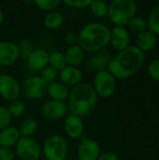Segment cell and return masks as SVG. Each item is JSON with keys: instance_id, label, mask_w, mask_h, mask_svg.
Returning <instances> with one entry per match:
<instances>
[{"instance_id": "1", "label": "cell", "mask_w": 159, "mask_h": 160, "mask_svg": "<svg viewBox=\"0 0 159 160\" xmlns=\"http://www.w3.org/2000/svg\"><path fill=\"white\" fill-rule=\"evenodd\" d=\"M144 60L145 54L137 46H129L112 56L107 69L115 79H127L142 68Z\"/></svg>"}, {"instance_id": "2", "label": "cell", "mask_w": 159, "mask_h": 160, "mask_svg": "<svg viewBox=\"0 0 159 160\" xmlns=\"http://www.w3.org/2000/svg\"><path fill=\"white\" fill-rule=\"evenodd\" d=\"M97 102V96L93 86L87 82H81L70 89L67 104L69 113L82 118L94 111Z\"/></svg>"}, {"instance_id": "3", "label": "cell", "mask_w": 159, "mask_h": 160, "mask_svg": "<svg viewBox=\"0 0 159 160\" xmlns=\"http://www.w3.org/2000/svg\"><path fill=\"white\" fill-rule=\"evenodd\" d=\"M78 45L87 52H97L110 43L111 29L100 22H89L79 32Z\"/></svg>"}, {"instance_id": "4", "label": "cell", "mask_w": 159, "mask_h": 160, "mask_svg": "<svg viewBox=\"0 0 159 160\" xmlns=\"http://www.w3.org/2000/svg\"><path fill=\"white\" fill-rule=\"evenodd\" d=\"M137 4L133 0H113L109 4L108 17L115 26H124L135 17Z\"/></svg>"}, {"instance_id": "5", "label": "cell", "mask_w": 159, "mask_h": 160, "mask_svg": "<svg viewBox=\"0 0 159 160\" xmlns=\"http://www.w3.org/2000/svg\"><path fill=\"white\" fill-rule=\"evenodd\" d=\"M45 160H66L68 155V144L59 134L50 135L41 147Z\"/></svg>"}, {"instance_id": "6", "label": "cell", "mask_w": 159, "mask_h": 160, "mask_svg": "<svg viewBox=\"0 0 159 160\" xmlns=\"http://www.w3.org/2000/svg\"><path fill=\"white\" fill-rule=\"evenodd\" d=\"M93 88L97 97L108 98L112 97L116 88V79L108 71V69L96 73L93 82Z\"/></svg>"}, {"instance_id": "7", "label": "cell", "mask_w": 159, "mask_h": 160, "mask_svg": "<svg viewBox=\"0 0 159 160\" xmlns=\"http://www.w3.org/2000/svg\"><path fill=\"white\" fill-rule=\"evenodd\" d=\"M14 147L16 155L22 160H39L42 155L41 146L32 137H21Z\"/></svg>"}, {"instance_id": "8", "label": "cell", "mask_w": 159, "mask_h": 160, "mask_svg": "<svg viewBox=\"0 0 159 160\" xmlns=\"http://www.w3.org/2000/svg\"><path fill=\"white\" fill-rule=\"evenodd\" d=\"M21 89L23 95L31 100H38L47 94V84L41 80L39 76H30L26 78Z\"/></svg>"}, {"instance_id": "9", "label": "cell", "mask_w": 159, "mask_h": 160, "mask_svg": "<svg viewBox=\"0 0 159 160\" xmlns=\"http://www.w3.org/2000/svg\"><path fill=\"white\" fill-rule=\"evenodd\" d=\"M22 93L21 85L18 81L9 74L0 76V97L8 102L19 99Z\"/></svg>"}, {"instance_id": "10", "label": "cell", "mask_w": 159, "mask_h": 160, "mask_svg": "<svg viewBox=\"0 0 159 160\" xmlns=\"http://www.w3.org/2000/svg\"><path fill=\"white\" fill-rule=\"evenodd\" d=\"M68 112L67 104L66 101L50 99L41 107V114L48 120H58L66 117Z\"/></svg>"}, {"instance_id": "11", "label": "cell", "mask_w": 159, "mask_h": 160, "mask_svg": "<svg viewBox=\"0 0 159 160\" xmlns=\"http://www.w3.org/2000/svg\"><path fill=\"white\" fill-rule=\"evenodd\" d=\"M78 146L77 155L79 160H97L100 152V146L98 142L93 139L87 137H82Z\"/></svg>"}, {"instance_id": "12", "label": "cell", "mask_w": 159, "mask_h": 160, "mask_svg": "<svg viewBox=\"0 0 159 160\" xmlns=\"http://www.w3.org/2000/svg\"><path fill=\"white\" fill-rule=\"evenodd\" d=\"M64 131L70 139H80L83 136L84 124L82 118L72 113H68L64 120Z\"/></svg>"}, {"instance_id": "13", "label": "cell", "mask_w": 159, "mask_h": 160, "mask_svg": "<svg viewBox=\"0 0 159 160\" xmlns=\"http://www.w3.org/2000/svg\"><path fill=\"white\" fill-rule=\"evenodd\" d=\"M18 59V45L12 41H0V67H9Z\"/></svg>"}, {"instance_id": "14", "label": "cell", "mask_w": 159, "mask_h": 160, "mask_svg": "<svg viewBox=\"0 0 159 160\" xmlns=\"http://www.w3.org/2000/svg\"><path fill=\"white\" fill-rule=\"evenodd\" d=\"M129 33L124 26H114L111 30L110 43L118 52L129 47Z\"/></svg>"}, {"instance_id": "15", "label": "cell", "mask_w": 159, "mask_h": 160, "mask_svg": "<svg viewBox=\"0 0 159 160\" xmlns=\"http://www.w3.org/2000/svg\"><path fill=\"white\" fill-rule=\"evenodd\" d=\"M58 78L67 87H74L75 85L82 82V72L77 67L66 66L58 72Z\"/></svg>"}, {"instance_id": "16", "label": "cell", "mask_w": 159, "mask_h": 160, "mask_svg": "<svg viewBox=\"0 0 159 160\" xmlns=\"http://www.w3.org/2000/svg\"><path fill=\"white\" fill-rule=\"evenodd\" d=\"M112 58V53L108 50L103 49L95 52V54L87 60L86 66L91 70H94L97 72L102 71V70L107 69L108 65Z\"/></svg>"}, {"instance_id": "17", "label": "cell", "mask_w": 159, "mask_h": 160, "mask_svg": "<svg viewBox=\"0 0 159 160\" xmlns=\"http://www.w3.org/2000/svg\"><path fill=\"white\" fill-rule=\"evenodd\" d=\"M26 61L30 69L41 71L49 65V52L42 49H35Z\"/></svg>"}, {"instance_id": "18", "label": "cell", "mask_w": 159, "mask_h": 160, "mask_svg": "<svg viewBox=\"0 0 159 160\" xmlns=\"http://www.w3.org/2000/svg\"><path fill=\"white\" fill-rule=\"evenodd\" d=\"M69 91V87L65 85L60 81H54L47 84V95L51 98V99L66 101L68 98Z\"/></svg>"}, {"instance_id": "19", "label": "cell", "mask_w": 159, "mask_h": 160, "mask_svg": "<svg viewBox=\"0 0 159 160\" xmlns=\"http://www.w3.org/2000/svg\"><path fill=\"white\" fill-rule=\"evenodd\" d=\"M21 136L18 128L12 126H8L0 130V147L11 148L16 145Z\"/></svg>"}, {"instance_id": "20", "label": "cell", "mask_w": 159, "mask_h": 160, "mask_svg": "<svg viewBox=\"0 0 159 160\" xmlns=\"http://www.w3.org/2000/svg\"><path fill=\"white\" fill-rule=\"evenodd\" d=\"M84 53L85 52L79 45L68 46L64 52L67 66L78 68V66H80L84 60Z\"/></svg>"}, {"instance_id": "21", "label": "cell", "mask_w": 159, "mask_h": 160, "mask_svg": "<svg viewBox=\"0 0 159 160\" xmlns=\"http://www.w3.org/2000/svg\"><path fill=\"white\" fill-rule=\"evenodd\" d=\"M156 36L149 30L140 33L137 37V47L143 52L153 50L156 46Z\"/></svg>"}, {"instance_id": "22", "label": "cell", "mask_w": 159, "mask_h": 160, "mask_svg": "<svg viewBox=\"0 0 159 160\" xmlns=\"http://www.w3.org/2000/svg\"><path fill=\"white\" fill-rule=\"evenodd\" d=\"M65 22V17L63 13L57 10H52L48 12L43 18V23L46 28L50 30H56L60 28Z\"/></svg>"}, {"instance_id": "23", "label": "cell", "mask_w": 159, "mask_h": 160, "mask_svg": "<svg viewBox=\"0 0 159 160\" xmlns=\"http://www.w3.org/2000/svg\"><path fill=\"white\" fill-rule=\"evenodd\" d=\"M37 122L34 118H26L22 120L18 128L21 137H32L37 130Z\"/></svg>"}, {"instance_id": "24", "label": "cell", "mask_w": 159, "mask_h": 160, "mask_svg": "<svg viewBox=\"0 0 159 160\" xmlns=\"http://www.w3.org/2000/svg\"><path fill=\"white\" fill-rule=\"evenodd\" d=\"M49 66L56 69L58 72L62 70L66 66V58L64 52L60 51H52L49 52Z\"/></svg>"}, {"instance_id": "25", "label": "cell", "mask_w": 159, "mask_h": 160, "mask_svg": "<svg viewBox=\"0 0 159 160\" xmlns=\"http://www.w3.org/2000/svg\"><path fill=\"white\" fill-rule=\"evenodd\" d=\"M88 8H90L91 13L97 18H104L108 16L109 4L104 1H100V0L91 1Z\"/></svg>"}, {"instance_id": "26", "label": "cell", "mask_w": 159, "mask_h": 160, "mask_svg": "<svg viewBox=\"0 0 159 160\" xmlns=\"http://www.w3.org/2000/svg\"><path fill=\"white\" fill-rule=\"evenodd\" d=\"M7 111L11 117H20L22 116L26 110V106L24 102L21 99H16L9 102L7 106Z\"/></svg>"}, {"instance_id": "27", "label": "cell", "mask_w": 159, "mask_h": 160, "mask_svg": "<svg viewBox=\"0 0 159 160\" xmlns=\"http://www.w3.org/2000/svg\"><path fill=\"white\" fill-rule=\"evenodd\" d=\"M17 45H18V51H19V58H22L24 60H26L35 50L33 42L27 38L22 39L20 43Z\"/></svg>"}, {"instance_id": "28", "label": "cell", "mask_w": 159, "mask_h": 160, "mask_svg": "<svg viewBox=\"0 0 159 160\" xmlns=\"http://www.w3.org/2000/svg\"><path fill=\"white\" fill-rule=\"evenodd\" d=\"M147 26L149 31L155 35H159V5L157 6L150 13L147 21Z\"/></svg>"}, {"instance_id": "29", "label": "cell", "mask_w": 159, "mask_h": 160, "mask_svg": "<svg viewBox=\"0 0 159 160\" xmlns=\"http://www.w3.org/2000/svg\"><path fill=\"white\" fill-rule=\"evenodd\" d=\"M128 27L130 30H132L133 32H137V33H142L143 31H146L147 29V21L142 17H133L129 22L127 23Z\"/></svg>"}, {"instance_id": "30", "label": "cell", "mask_w": 159, "mask_h": 160, "mask_svg": "<svg viewBox=\"0 0 159 160\" xmlns=\"http://www.w3.org/2000/svg\"><path fill=\"white\" fill-rule=\"evenodd\" d=\"M32 3L39 9L50 12V11L55 10V8L61 4V1L59 0H35Z\"/></svg>"}, {"instance_id": "31", "label": "cell", "mask_w": 159, "mask_h": 160, "mask_svg": "<svg viewBox=\"0 0 159 160\" xmlns=\"http://www.w3.org/2000/svg\"><path fill=\"white\" fill-rule=\"evenodd\" d=\"M39 77L41 78V80L46 84H49V83L56 81V79L58 78V71L48 65L45 68H43L40 71V76Z\"/></svg>"}, {"instance_id": "32", "label": "cell", "mask_w": 159, "mask_h": 160, "mask_svg": "<svg viewBox=\"0 0 159 160\" xmlns=\"http://www.w3.org/2000/svg\"><path fill=\"white\" fill-rule=\"evenodd\" d=\"M11 118L7 107L0 106V130L9 126Z\"/></svg>"}, {"instance_id": "33", "label": "cell", "mask_w": 159, "mask_h": 160, "mask_svg": "<svg viewBox=\"0 0 159 160\" xmlns=\"http://www.w3.org/2000/svg\"><path fill=\"white\" fill-rule=\"evenodd\" d=\"M66 6L72 8H88L91 0L85 1V0H66L63 2Z\"/></svg>"}, {"instance_id": "34", "label": "cell", "mask_w": 159, "mask_h": 160, "mask_svg": "<svg viewBox=\"0 0 159 160\" xmlns=\"http://www.w3.org/2000/svg\"><path fill=\"white\" fill-rule=\"evenodd\" d=\"M149 75L156 81H159V59H156L150 63L148 67Z\"/></svg>"}, {"instance_id": "35", "label": "cell", "mask_w": 159, "mask_h": 160, "mask_svg": "<svg viewBox=\"0 0 159 160\" xmlns=\"http://www.w3.org/2000/svg\"><path fill=\"white\" fill-rule=\"evenodd\" d=\"M15 152L11 148L0 147V160H14Z\"/></svg>"}, {"instance_id": "36", "label": "cell", "mask_w": 159, "mask_h": 160, "mask_svg": "<svg viewBox=\"0 0 159 160\" xmlns=\"http://www.w3.org/2000/svg\"><path fill=\"white\" fill-rule=\"evenodd\" d=\"M65 41L68 46H73V45H78L79 43V37L78 34L74 32H69L65 36Z\"/></svg>"}, {"instance_id": "37", "label": "cell", "mask_w": 159, "mask_h": 160, "mask_svg": "<svg viewBox=\"0 0 159 160\" xmlns=\"http://www.w3.org/2000/svg\"><path fill=\"white\" fill-rule=\"evenodd\" d=\"M97 160H119V158L116 153L112 151H107L104 153H101Z\"/></svg>"}, {"instance_id": "38", "label": "cell", "mask_w": 159, "mask_h": 160, "mask_svg": "<svg viewBox=\"0 0 159 160\" xmlns=\"http://www.w3.org/2000/svg\"><path fill=\"white\" fill-rule=\"evenodd\" d=\"M3 22H4V13H3V11H2V9L0 8V25L3 23Z\"/></svg>"}, {"instance_id": "39", "label": "cell", "mask_w": 159, "mask_h": 160, "mask_svg": "<svg viewBox=\"0 0 159 160\" xmlns=\"http://www.w3.org/2000/svg\"><path fill=\"white\" fill-rule=\"evenodd\" d=\"M2 74H3V73H2V69H1V67H0V76H1Z\"/></svg>"}]
</instances>
